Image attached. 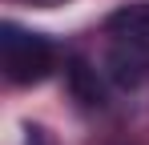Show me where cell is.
I'll return each instance as SVG.
<instances>
[{
    "label": "cell",
    "mask_w": 149,
    "mask_h": 145,
    "mask_svg": "<svg viewBox=\"0 0 149 145\" xmlns=\"http://www.w3.org/2000/svg\"><path fill=\"white\" fill-rule=\"evenodd\" d=\"M101 72L113 89H141L149 81V0L121 4L101 24Z\"/></svg>",
    "instance_id": "6da1fadb"
},
{
    "label": "cell",
    "mask_w": 149,
    "mask_h": 145,
    "mask_svg": "<svg viewBox=\"0 0 149 145\" xmlns=\"http://www.w3.org/2000/svg\"><path fill=\"white\" fill-rule=\"evenodd\" d=\"M0 65L8 85H40L52 69H56V45H52L45 32L24 28L16 20L0 24Z\"/></svg>",
    "instance_id": "7a4b0ae2"
},
{
    "label": "cell",
    "mask_w": 149,
    "mask_h": 145,
    "mask_svg": "<svg viewBox=\"0 0 149 145\" xmlns=\"http://www.w3.org/2000/svg\"><path fill=\"white\" fill-rule=\"evenodd\" d=\"M24 145H52L49 137H45V129H28V137H24Z\"/></svg>",
    "instance_id": "3957f363"
},
{
    "label": "cell",
    "mask_w": 149,
    "mask_h": 145,
    "mask_svg": "<svg viewBox=\"0 0 149 145\" xmlns=\"http://www.w3.org/2000/svg\"><path fill=\"white\" fill-rule=\"evenodd\" d=\"M28 4H40V8H52V4H65V0H28Z\"/></svg>",
    "instance_id": "277c9868"
}]
</instances>
